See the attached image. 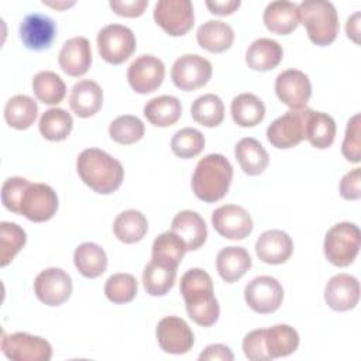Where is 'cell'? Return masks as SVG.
Returning <instances> with one entry per match:
<instances>
[{
	"label": "cell",
	"mask_w": 361,
	"mask_h": 361,
	"mask_svg": "<svg viewBox=\"0 0 361 361\" xmlns=\"http://www.w3.org/2000/svg\"><path fill=\"white\" fill-rule=\"evenodd\" d=\"M204 148V135L192 127L176 131L171 140V149L179 158H195Z\"/></svg>",
	"instance_id": "43"
},
{
	"label": "cell",
	"mask_w": 361,
	"mask_h": 361,
	"mask_svg": "<svg viewBox=\"0 0 361 361\" xmlns=\"http://www.w3.org/2000/svg\"><path fill=\"white\" fill-rule=\"evenodd\" d=\"M138 292V282L131 274H114L104 283V295L113 303L131 302Z\"/></svg>",
	"instance_id": "44"
},
{
	"label": "cell",
	"mask_w": 361,
	"mask_h": 361,
	"mask_svg": "<svg viewBox=\"0 0 361 361\" xmlns=\"http://www.w3.org/2000/svg\"><path fill=\"white\" fill-rule=\"evenodd\" d=\"M27 243V234L17 223H0V265H8Z\"/></svg>",
	"instance_id": "41"
},
{
	"label": "cell",
	"mask_w": 361,
	"mask_h": 361,
	"mask_svg": "<svg viewBox=\"0 0 361 361\" xmlns=\"http://www.w3.org/2000/svg\"><path fill=\"white\" fill-rule=\"evenodd\" d=\"M103 104V90L102 87L90 79H83L76 82L69 94V106L72 111L82 118L94 116Z\"/></svg>",
	"instance_id": "22"
},
{
	"label": "cell",
	"mask_w": 361,
	"mask_h": 361,
	"mask_svg": "<svg viewBox=\"0 0 361 361\" xmlns=\"http://www.w3.org/2000/svg\"><path fill=\"white\" fill-rule=\"evenodd\" d=\"M231 117L240 127H254L265 117V104L252 93H241L231 102Z\"/></svg>",
	"instance_id": "34"
},
{
	"label": "cell",
	"mask_w": 361,
	"mask_h": 361,
	"mask_svg": "<svg viewBox=\"0 0 361 361\" xmlns=\"http://www.w3.org/2000/svg\"><path fill=\"white\" fill-rule=\"evenodd\" d=\"M336 137V121L334 118L323 111L309 110L306 120V140L312 147L324 149L329 148Z\"/></svg>",
	"instance_id": "31"
},
{
	"label": "cell",
	"mask_w": 361,
	"mask_h": 361,
	"mask_svg": "<svg viewBox=\"0 0 361 361\" xmlns=\"http://www.w3.org/2000/svg\"><path fill=\"white\" fill-rule=\"evenodd\" d=\"M213 66L209 59L197 54H185L179 56L171 69L173 85L185 92L203 87L212 78Z\"/></svg>",
	"instance_id": "10"
},
{
	"label": "cell",
	"mask_w": 361,
	"mask_h": 361,
	"mask_svg": "<svg viewBox=\"0 0 361 361\" xmlns=\"http://www.w3.org/2000/svg\"><path fill=\"white\" fill-rule=\"evenodd\" d=\"M73 262L76 269L85 278H97L104 274L107 268V257L104 250L96 243H82L73 252Z\"/></svg>",
	"instance_id": "30"
},
{
	"label": "cell",
	"mask_w": 361,
	"mask_h": 361,
	"mask_svg": "<svg viewBox=\"0 0 361 361\" xmlns=\"http://www.w3.org/2000/svg\"><path fill=\"white\" fill-rule=\"evenodd\" d=\"M56 25L52 18L41 13L27 14L20 24V38L31 51L48 49L55 38Z\"/></svg>",
	"instance_id": "18"
},
{
	"label": "cell",
	"mask_w": 361,
	"mask_h": 361,
	"mask_svg": "<svg viewBox=\"0 0 361 361\" xmlns=\"http://www.w3.org/2000/svg\"><path fill=\"white\" fill-rule=\"evenodd\" d=\"M56 209L58 196L49 185L30 183L21 199L20 214L30 221L42 223L52 219Z\"/></svg>",
	"instance_id": "12"
},
{
	"label": "cell",
	"mask_w": 361,
	"mask_h": 361,
	"mask_svg": "<svg viewBox=\"0 0 361 361\" xmlns=\"http://www.w3.org/2000/svg\"><path fill=\"white\" fill-rule=\"evenodd\" d=\"M182 114V104L178 97L162 94L151 99L144 106V116L155 127H169L175 124Z\"/></svg>",
	"instance_id": "29"
},
{
	"label": "cell",
	"mask_w": 361,
	"mask_h": 361,
	"mask_svg": "<svg viewBox=\"0 0 361 361\" xmlns=\"http://www.w3.org/2000/svg\"><path fill=\"white\" fill-rule=\"evenodd\" d=\"M179 290L185 300L188 316L202 327L213 326L220 314L214 296L212 276L202 268L188 269L180 278Z\"/></svg>",
	"instance_id": "1"
},
{
	"label": "cell",
	"mask_w": 361,
	"mask_h": 361,
	"mask_svg": "<svg viewBox=\"0 0 361 361\" xmlns=\"http://www.w3.org/2000/svg\"><path fill=\"white\" fill-rule=\"evenodd\" d=\"M192 118L204 127H217L224 118V104L217 94L206 93L199 96L190 107Z\"/></svg>",
	"instance_id": "40"
},
{
	"label": "cell",
	"mask_w": 361,
	"mask_h": 361,
	"mask_svg": "<svg viewBox=\"0 0 361 361\" xmlns=\"http://www.w3.org/2000/svg\"><path fill=\"white\" fill-rule=\"evenodd\" d=\"M244 299L259 314L274 313L282 305L283 288L274 276L261 275L245 285Z\"/></svg>",
	"instance_id": "11"
},
{
	"label": "cell",
	"mask_w": 361,
	"mask_h": 361,
	"mask_svg": "<svg viewBox=\"0 0 361 361\" xmlns=\"http://www.w3.org/2000/svg\"><path fill=\"white\" fill-rule=\"evenodd\" d=\"M200 361H213V360H220V361H233L234 355L231 350L224 345V344H210L204 348L203 353L199 355Z\"/></svg>",
	"instance_id": "50"
},
{
	"label": "cell",
	"mask_w": 361,
	"mask_h": 361,
	"mask_svg": "<svg viewBox=\"0 0 361 361\" xmlns=\"http://www.w3.org/2000/svg\"><path fill=\"white\" fill-rule=\"evenodd\" d=\"M137 41L134 32L121 24H109L97 34V49L106 62L120 65L135 51Z\"/></svg>",
	"instance_id": "7"
},
{
	"label": "cell",
	"mask_w": 361,
	"mask_h": 361,
	"mask_svg": "<svg viewBox=\"0 0 361 361\" xmlns=\"http://www.w3.org/2000/svg\"><path fill=\"white\" fill-rule=\"evenodd\" d=\"M196 39L203 49L220 54L233 45L234 30L224 21L209 20L197 28Z\"/></svg>",
	"instance_id": "27"
},
{
	"label": "cell",
	"mask_w": 361,
	"mask_h": 361,
	"mask_svg": "<svg viewBox=\"0 0 361 361\" xmlns=\"http://www.w3.org/2000/svg\"><path fill=\"white\" fill-rule=\"evenodd\" d=\"M298 18L314 45H330L338 34V16L333 3L327 0L302 1L298 6Z\"/></svg>",
	"instance_id": "4"
},
{
	"label": "cell",
	"mask_w": 361,
	"mask_h": 361,
	"mask_svg": "<svg viewBox=\"0 0 361 361\" xmlns=\"http://www.w3.org/2000/svg\"><path fill=\"white\" fill-rule=\"evenodd\" d=\"M255 252L262 262L279 265L290 258L293 241L282 230H267L257 238Z\"/></svg>",
	"instance_id": "21"
},
{
	"label": "cell",
	"mask_w": 361,
	"mask_h": 361,
	"mask_svg": "<svg viewBox=\"0 0 361 361\" xmlns=\"http://www.w3.org/2000/svg\"><path fill=\"white\" fill-rule=\"evenodd\" d=\"M155 23L169 35L180 37L195 24L193 6L189 0H159L154 7Z\"/></svg>",
	"instance_id": "8"
},
{
	"label": "cell",
	"mask_w": 361,
	"mask_h": 361,
	"mask_svg": "<svg viewBox=\"0 0 361 361\" xmlns=\"http://www.w3.org/2000/svg\"><path fill=\"white\" fill-rule=\"evenodd\" d=\"M76 169L83 183L100 195L116 192L124 179L121 162L99 148L83 149L76 159Z\"/></svg>",
	"instance_id": "2"
},
{
	"label": "cell",
	"mask_w": 361,
	"mask_h": 361,
	"mask_svg": "<svg viewBox=\"0 0 361 361\" xmlns=\"http://www.w3.org/2000/svg\"><path fill=\"white\" fill-rule=\"evenodd\" d=\"M340 195L345 200H357L361 197V171L354 168L347 172L340 182Z\"/></svg>",
	"instance_id": "48"
},
{
	"label": "cell",
	"mask_w": 361,
	"mask_h": 361,
	"mask_svg": "<svg viewBox=\"0 0 361 361\" xmlns=\"http://www.w3.org/2000/svg\"><path fill=\"white\" fill-rule=\"evenodd\" d=\"M73 127L72 116L59 107L48 109L42 113L38 128L44 138L49 141H62L68 138Z\"/></svg>",
	"instance_id": "38"
},
{
	"label": "cell",
	"mask_w": 361,
	"mask_h": 361,
	"mask_svg": "<svg viewBox=\"0 0 361 361\" xmlns=\"http://www.w3.org/2000/svg\"><path fill=\"white\" fill-rule=\"evenodd\" d=\"M234 155L244 173L250 176L261 175L269 164V155L267 149L261 145L259 141L251 137L241 138L237 142Z\"/></svg>",
	"instance_id": "28"
},
{
	"label": "cell",
	"mask_w": 361,
	"mask_h": 361,
	"mask_svg": "<svg viewBox=\"0 0 361 361\" xmlns=\"http://www.w3.org/2000/svg\"><path fill=\"white\" fill-rule=\"evenodd\" d=\"M214 230L228 240H244L252 231V219L250 213L237 204H224L212 214Z\"/></svg>",
	"instance_id": "17"
},
{
	"label": "cell",
	"mask_w": 361,
	"mask_h": 361,
	"mask_svg": "<svg viewBox=\"0 0 361 361\" xmlns=\"http://www.w3.org/2000/svg\"><path fill=\"white\" fill-rule=\"evenodd\" d=\"M252 259L243 247H226L220 250L216 258V268L223 281L227 283L237 282L251 268Z\"/></svg>",
	"instance_id": "25"
},
{
	"label": "cell",
	"mask_w": 361,
	"mask_h": 361,
	"mask_svg": "<svg viewBox=\"0 0 361 361\" xmlns=\"http://www.w3.org/2000/svg\"><path fill=\"white\" fill-rule=\"evenodd\" d=\"M157 340L168 354H186L195 344V336L189 324L178 316H166L158 322Z\"/></svg>",
	"instance_id": "16"
},
{
	"label": "cell",
	"mask_w": 361,
	"mask_h": 361,
	"mask_svg": "<svg viewBox=\"0 0 361 361\" xmlns=\"http://www.w3.org/2000/svg\"><path fill=\"white\" fill-rule=\"evenodd\" d=\"M114 235L124 244H134L144 238L148 231L147 217L140 210H124L113 223Z\"/></svg>",
	"instance_id": "35"
},
{
	"label": "cell",
	"mask_w": 361,
	"mask_h": 361,
	"mask_svg": "<svg viewBox=\"0 0 361 361\" xmlns=\"http://www.w3.org/2000/svg\"><path fill=\"white\" fill-rule=\"evenodd\" d=\"M110 8L123 17H140L148 6V0H111Z\"/></svg>",
	"instance_id": "49"
},
{
	"label": "cell",
	"mask_w": 361,
	"mask_h": 361,
	"mask_svg": "<svg viewBox=\"0 0 361 361\" xmlns=\"http://www.w3.org/2000/svg\"><path fill=\"white\" fill-rule=\"evenodd\" d=\"M186 251V244L179 235H176L173 231H165L154 240L151 259L178 268Z\"/></svg>",
	"instance_id": "37"
},
{
	"label": "cell",
	"mask_w": 361,
	"mask_h": 361,
	"mask_svg": "<svg viewBox=\"0 0 361 361\" xmlns=\"http://www.w3.org/2000/svg\"><path fill=\"white\" fill-rule=\"evenodd\" d=\"M347 37L351 38L355 44H360V13L355 11L351 17H348L345 24Z\"/></svg>",
	"instance_id": "52"
},
{
	"label": "cell",
	"mask_w": 361,
	"mask_h": 361,
	"mask_svg": "<svg viewBox=\"0 0 361 361\" xmlns=\"http://www.w3.org/2000/svg\"><path fill=\"white\" fill-rule=\"evenodd\" d=\"M175 267L165 265L162 262L151 259L142 272V285L151 296H164L166 295L176 279Z\"/></svg>",
	"instance_id": "33"
},
{
	"label": "cell",
	"mask_w": 361,
	"mask_h": 361,
	"mask_svg": "<svg viewBox=\"0 0 361 361\" xmlns=\"http://www.w3.org/2000/svg\"><path fill=\"white\" fill-rule=\"evenodd\" d=\"M361 231L357 224L343 221L334 224L324 237L323 251L330 264L334 267H348L360 252Z\"/></svg>",
	"instance_id": "5"
},
{
	"label": "cell",
	"mask_w": 361,
	"mask_h": 361,
	"mask_svg": "<svg viewBox=\"0 0 361 361\" xmlns=\"http://www.w3.org/2000/svg\"><path fill=\"white\" fill-rule=\"evenodd\" d=\"M61 69L73 78L85 75L92 65V47L87 38L73 37L68 39L58 55Z\"/></svg>",
	"instance_id": "20"
},
{
	"label": "cell",
	"mask_w": 361,
	"mask_h": 361,
	"mask_svg": "<svg viewBox=\"0 0 361 361\" xmlns=\"http://www.w3.org/2000/svg\"><path fill=\"white\" fill-rule=\"evenodd\" d=\"M1 350L13 361H49L52 357V347L45 338L24 331L4 333Z\"/></svg>",
	"instance_id": "9"
},
{
	"label": "cell",
	"mask_w": 361,
	"mask_h": 361,
	"mask_svg": "<svg viewBox=\"0 0 361 361\" xmlns=\"http://www.w3.org/2000/svg\"><path fill=\"white\" fill-rule=\"evenodd\" d=\"M241 1L240 0H207L206 1V7L210 10L212 14L216 16H230L233 14L238 7H240Z\"/></svg>",
	"instance_id": "51"
},
{
	"label": "cell",
	"mask_w": 361,
	"mask_h": 361,
	"mask_svg": "<svg viewBox=\"0 0 361 361\" xmlns=\"http://www.w3.org/2000/svg\"><path fill=\"white\" fill-rule=\"evenodd\" d=\"M275 93L292 110L305 109L312 96L309 76L299 69H286L275 79Z\"/></svg>",
	"instance_id": "15"
},
{
	"label": "cell",
	"mask_w": 361,
	"mask_h": 361,
	"mask_svg": "<svg viewBox=\"0 0 361 361\" xmlns=\"http://www.w3.org/2000/svg\"><path fill=\"white\" fill-rule=\"evenodd\" d=\"M30 183L28 179L21 176H13L4 180L1 186V202L7 210L20 214L21 199Z\"/></svg>",
	"instance_id": "46"
},
{
	"label": "cell",
	"mask_w": 361,
	"mask_h": 361,
	"mask_svg": "<svg viewBox=\"0 0 361 361\" xmlns=\"http://www.w3.org/2000/svg\"><path fill=\"white\" fill-rule=\"evenodd\" d=\"M171 231L183 240L188 251L200 248L207 237V227L203 217L192 210L179 212L172 220Z\"/></svg>",
	"instance_id": "23"
},
{
	"label": "cell",
	"mask_w": 361,
	"mask_h": 361,
	"mask_svg": "<svg viewBox=\"0 0 361 361\" xmlns=\"http://www.w3.org/2000/svg\"><path fill=\"white\" fill-rule=\"evenodd\" d=\"M265 347L272 360L290 355L299 347V334L289 324L272 326L265 329Z\"/></svg>",
	"instance_id": "36"
},
{
	"label": "cell",
	"mask_w": 361,
	"mask_h": 361,
	"mask_svg": "<svg viewBox=\"0 0 361 361\" xmlns=\"http://www.w3.org/2000/svg\"><path fill=\"white\" fill-rule=\"evenodd\" d=\"M145 133L144 123L131 114L118 116L114 118L109 126V135L110 138L121 145H131L135 144L142 138Z\"/></svg>",
	"instance_id": "42"
},
{
	"label": "cell",
	"mask_w": 361,
	"mask_h": 361,
	"mask_svg": "<svg viewBox=\"0 0 361 361\" xmlns=\"http://www.w3.org/2000/svg\"><path fill=\"white\" fill-rule=\"evenodd\" d=\"M265 27L278 35H288L299 25L298 4L286 0L271 1L262 16Z\"/></svg>",
	"instance_id": "24"
},
{
	"label": "cell",
	"mask_w": 361,
	"mask_h": 361,
	"mask_svg": "<svg viewBox=\"0 0 361 361\" xmlns=\"http://www.w3.org/2000/svg\"><path fill=\"white\" fill-rule=\"evenodd\" d=\"M32 92L44 104H58L66 94V85L59 75L52 71L38 72L32 79Z\"/></svg>",
	"instance_id": "39"
},
{
	"label": "cell",
	"mask_w": 361,
	"mask_h": 361,
	"mask_svg": "<svg viewBox=\"0 0 361 361\" xmlns=\"http://www.w3.org/2000/svg\"><path fill=\"white\" fill-rule=\"evenodd\" d=\"M165 78L164 62L149 54L135 58L127 69V79L131 89L140 94L155 92Z\"/></svg>",
	"instance_id": "13"
},
{
	"label": "cell",
	"mask_w": 361,
	"mask_h": 361,
	"mask_svg": "<svg viewBox=\"0 0 361 361\" xmlns=\"http://www.w3.org/2000/svg\"><path fill=\"white\" fill-rule=\"evenodd\" d=\"M326 303L337 312L354 309L360 300V282L350 274H337L329 279L324 288Z\"/></svg>",
	"instance_id": "19"
},
{
	"label": "cell",
	"mask_w": 361,
	"mask_h": 361,
	"mask_svg": "<svg viewBox=\"0 0 361 361\" xmlns=\"http://www.w3.org/2000/svg\"><path fill=\"white\" fill-rule=\"evenodd\" d=\"M44 4H48V6L54 7V8H63V7L73 6L75 1H72V3H68V1H62V3H49V1H45V0H44Z\"/></svg>",
	"instance_id": "53"
},
{
	"label": "cell",
	"mask_w": 361,
	"mask_h": 361,
	"mask_svg": "<svg viewBox=\"0 0 361 361\" xmlns=\"http://www.w3.org/2000/svg\"><path fill=\"white\" fill-rule=\"evenodd\" d=\"M309 107L300 110H288L275 118L267 128V138L272 147L279 149L293 148L306 140V120Z\"/></svg>",
	"instance_id": "6"
},
{
	"label": "cell",
	"mask_w": 361,
	"mask_h": 361,
	"mask_svg": "<svg viewBox=\"0 0 361 361\" xmlns=\"http://www.w3.org/2000/svg\"><path fill=\"white\" fill-rule=\"evenodd\" d=\"M283 49L279 42L271 38H258L251 42L245 52V62L252 71H271L279 65Z\"/></svg>",
	"instance_id": "26"
},
{
	"label": "cell",
	"mask_w": 361,
	"mask_h": 361,
	"mask_svg": "<svg viewBox=\"0 0 361 361\" xmlns=\"http://www.w3.org/2000/svg\"><path fill=\"white\" fill-rule=\"evenodd\" d=\"M37 298L47 306H61L72 293V278L61 268H47L34 281Z\"/></svg>",
	"instance_id": "14"
},
{
	"label": "cell",
	"mask_w": 361,
	"mask_h": 361,
	"mask_svg": "<svg viewBox=\"0 0 361 361\" xmlns=\"http://www.w3.org/2000/svg\"><path fill=\"white\" fill-rule=\"evenodd\" d=\"M344 158L350 162L358 164L361 161V114H354L345 127L344 141L341 145Z\"/></svg>",
	"instance_id": "45"
},
{
	"label": "cell",
	"mask_w": 361,
	"mask_h": 361,
	"mask_svg": "<svg viewBox=\"0 0 361 361\" xmlns=\"http://www.w3.org/2000/svg\"><path fill=\"white\" fill-rule=\"evenodd\" d=\"M233 179V166L221 154H209L199 159L193 176V193L206 203H214L226 196Z\"/></svg>",
	"instance_id": "3"
},
{
	"label": "cell",
	"mask_w": 361,
	"mask_h": 361,
	"mask_svg": "<svg viewBox=\"0 0 361 361\" xmlns=\"http://www.w3.org/2000/svg\"><path fill=\"white\" fill-rule=\"evenodd\" d=\"M244 355L251 361H269L272 360L265 347V329L250 331L243 340Z\"/></svg>",
	"instance_id": "47"
},
{
	"label": "cell",
	"mask_w": 361,
	"mask_h": 361,
	"mask_svg": "<svg viewBox=\"0 0 361 361\" xmlns=\"http://www.w3.org/2000/svg\"><path fill=\"white\" fill-rule=\"evenodd\" d=\"M37 102L27 94H16L4 106V120L16 130H27L37 118Z\"/></svg>",
	"instance_id": "32"
}]
</instances>
